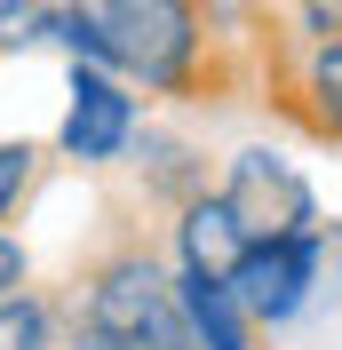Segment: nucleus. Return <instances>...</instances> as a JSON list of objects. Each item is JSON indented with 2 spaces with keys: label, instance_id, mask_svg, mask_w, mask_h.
<instances>
[{
  "label": "nucleus",
  "instance_id": "nucleus-1",
  "mask_svg": "<svg viewBox=\"0 0 342 350\" xmlns=\"http://www.w3.org/2000/svg\"><path fill=\"white\" fill-rule=\"evenodd\" d=\"M48 56L111 64L151 104H183V111L255 96V72L207 32L199 0H64L48 24Z\"/></svg>",
  "mask_w": 342,
  "mask_h": 350
},
{
  "label": "nucleus",
  "instance_id": "nucleus-2",
  "mask_svg": "<svg viewBox=\"0 0 342 350\" xmlns=\"http://www.w3.org/2000/svg\"><path fill=\"white\" fill-rule=\"evenodd\" d=\"M72 319L104 334L111 350H192V319H183V286H175V262L159 239L144 231H120L111 247L80 262L72 279Z\"/></svg>",
  "mask_w": 342,
  "mask_h": 350
},
{
  "label": "nucleus",
  "instance_id": "nucleus-3",
  "mask_svg": "<svg viewBox=\"0 0 342 350\" xmlns=\"http://www.w3.org/2000/svg\"><path fill=\"white\" fill-rule=\"evenodd\" d=\"M144 128H151V96L135 80H120L111 64H64V111H56V135H48V152L64 167H80V175L128 167Z\"/></svg>",
  "mask_w": 342,
  "mask_h": 350
},
{
  "label": "nucleus",
  "instance_id": "nucleus-4",
  "mask_svg": "<svg viewBox=\"0 0 342 350\" xmlns=\"http://www.w3.org/2000/svg\"><path fill=\"white\" fill-rule=\"evenodd\" d=\"M215 183H223L231 215L247 223L255 239H271V231H319L326 223V199H319V183H311V167H302L287 144H271V135L231 144L223 167H215Z\"/></svg>",
  "mask_w": 342,
  "mask_h": 350
},
{
  "label": "nucleus",
  "instance_id": "nucleus-5",
  "mask_svg": "<svg viewBox=\"0 0 342 350\" xmlns=\"http://www.w3.org/2000/svg\"><path fill=\"white\" fill-rule=\"evenodd\" d=\"M231 286H239V303L255 310L263 334H295L326 303V223L319 231H271V239H255L239 255Z\"/></svg>",
  "mask_w": 342,
  "mask_h": 350
},
{
  "label": "nucleus",
  "instance_id": "nucleus-6",
  "mask_svg": "<svg viewBox=\"0 0 342 350\" xmlns=\"http://www.w3.org/2000/svg\"><path fill=\"white\" fill-rule=\"evenodd\" d=\"M255 96L278 120H295L311 144H342V40L287 32V16H278V40L263 56V88Z\"/></svg>",
  "mask_w": 342,
  "mask_h": 350
},
{
  "label": "nucleus",
  "instance_id": "nucleus-7",
  "mask_svg": "<svg viewBox=\"0 0 342 350\" xmlns=\"http://www.w3.org/2000/svg\"><path fill=\"white\" fill-rule=\"evenodd\" d=\"M215 167H223V159H207V144H199V135H183L175 120H151V128L135 135V152H128L135 199H144L159 223H168L183 199H199V191H207V183H215Z\"/></svg>",
  "mask_w": 342,
  "mask_h": 350
},
{
  "label": "nucleus",
  "instance_id": "nucleus-8",
  "mask_svg": "<svg viewBox=\"0 0 342 350\" xmlns=\"http://www.w3.org/2000/svg\"><path fill=\"white\" fill-rule=\"evenodd\" d=\"M159 247H168L175 271H207V279H231L239 255L255 247V231L231 215V199H223V183H207L199 199H183L168 223H159Z\"/></svg>",
  "mask_w": 342,
  "mask_h": 350
},
{
  "label": "nucleus",
  "instance_id": "nucleus-9",
  "mask_svg": "<svg viewBox=\"0 0 342 350\" xmlns=\"http://www.w3.org/2000/svg\"><path fill=\"white\" fill-rule=\"evenodd\" d=\"M183 286V319H192V350H271V334L255 327V310L239 303L231 279H207V271H175Z\"/></svg>",
  "mask_w": 342,
  "mask_h": 350
},
{
  "label": "nucleus",
  "instance_id": "nucleus-10",
  "mask_svg": "<svg viewBox=\"0 0 342 350\" xmlns=\"http://www.w3.org/2000/svg\"><path fill=\"white\" fill-rule=\"evenodd\" d=\"M199 16H207V32L231 48L239 64L255 72V88H263V56H271V40H278V8L271 0H199Z\"/></svg>",
  "mask_w": 342,
  "mask_h": 350
},
{
  "label": "nucleus",
  "instance_id": "nucleus-11",
  "mask_svg": "<svg viewBox=\"0 0 342 350\" xmlns=\"http://www.w3.org/2000/svg\"><path fill=\"white\" fill-rule=\"evenodd\" d=\"M64 327H72L64 295H48V286L0 295V350H64Z\"/></svg>",
  "mask_w": 342,
  "mask_h": 350
},
{
  "label": "nucleus",
  "instance_id": "nucleus-12",
  "mask_svg": "<svg viewBox=\"0 0 342 350\" xmlns=\"http://www.w3.org/2000/svg\"><path fill=\"white\" fill-rule=\"evenodd\" d=\"M48 159H56V152H48V144H32V135H0V231H16V215L32 207Z\"/></svg>",
  "mask_w": 342,
  "mask_h": 350
},
{
  "label": "nucleus",
  "instance_id": "nucleus-13",
  "mask_svg": "<svg viewBox=\"0 0 342 350\" xmlns=\"http://www.w3.org/2000/svg\"><path fill=\"white\" fill-rule=\"evenodd\" d=\"M64 0H0V56H40Z\"/></svg>",
  "mask_w": 342,
  "mask_h": 350
},
{
  "label": "nucleus",
  "instance_id": "nucleus-14",
  "mask_svg": "<svg viewBox=\"0 0 342 350\" xmlns=\"http://www.w3.org/2000/svg\"><path fill=\"white\" fill-rule=\"evenodd\" d=\"M287 32H311V40H342V0H295V8H287Z\"/></svg>",
  "mask_w": 342,
  "mask_h": 350
},
{
  "label": "nucleus",
  "instance_id": "nucleus-15",
  "mask_svg": "<svg viewBox=\"0 0 342 350\" xmlns=\"http://www.w3.org/2000/svg\"><path fill=\"white\" fill-rule=\"evenodd\" d=\"M16 286H32V247L16 231H0V295H16Z\"/></svg>",
  "mask_w": 342,
  "mask_h": 350
},
{
  "label": "nucleus",
  "instance_id": "nucleus-16",
  "mask_svg": "<svg viewBox=\"0 0 342 350\" xmlns=\"http://www.w3.org/2000/svg\"><path fill=\"white\" fill-rule=\"evenodd\" d=\"M326 303H342V223H326Z\"/></svg>",
  "mask_w": 342,
  "mask_h": 350
},
{
  "label": "nucleus",
  "instance_id": "nucleus-17",
  "mask_svg": "<svg viewBox=\"0 0 342 350\" xmlns=\"http://www.w3.org/2000/svg\"><path fill=\"white\" fill-rule=\"evenodd\" d=\"M64 350H111V342L88 327V319H72V327H64Z\"/></svg>",
  "mask_w": 342,
  "mask_h": 350
},
{
  "label": "nucleus",
  "instance_id": "nucleus-18",
  "mask_svg": "<svg viewBox=\"0 0 342 350\" xmlns=\"http://www.w3.org/2000/svg\"><path fill=\"white\" fill-rule=\"evenodd\" d=\"M271 8H278V16H287V8H295V0H271Z\"/></svg>",
  "mask_w": 342,
  "mask_h": 350
}]
</instances>
